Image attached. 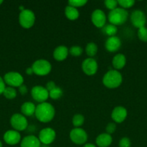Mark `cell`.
Instances as JSON below:
<instances>
[{
    "label": "cell",
    "mask_w": 147,
    "mask_h": 147,
    "mask_svg": "<svg viewBox=\"0 0 147 147\" xmlns=\"http://www.w3.org/2000/svg\"><path fill=\"white\" fill-rule=\"evenodd\" d=\"M102 31L105 35L108 36V37H112V36H115V34L118 32V28L116 26L113 25V24H105L103 27L102 28Z\"/></svg>",
    "instance_id": "obj_23"
},
{
    "label": "cell",
    "mask_w": 147,
    "mask_h": 147,
    "mask_svg": "<svg viewBox=\"0 0 147 147\" xmlns=\"http://www.w3.org/2000/svg\"><path fill=\"white\" fill-rule=\"evenodd\" d=\"M91 21L97 28H102L106 24L107 16L100 9H96L91 14Z\"/></svg>",
    "instance_id": "obj_12"
},
{
    "label": "cell",
    "mask_w": 147,
    "mask_h": 147,
    "mask_svg": "<svg viewBox=\"0 0 147 147\" xmlns=\"http://www.w3.org/2000/svg\"><path fill=\"white\" fill-rule=\"evenodd\" d=\"M118 1V6L120 7L126 9L132 7L135 4V1L134 0H119Z\"/></svg>",
    "instance_id": "obj_30"
},
{
    "label": "cell",
    "mask_w": 147,
    "mask_h": 147,
    "mask_svg": "<svg viewBox=\"0 0 147 147\" xmlns=\"http://www.w3.org/2000/svg\"><path fill=\"white\" fill-rule=\"evenodd\" d=\"M128 116L127 109L123 106H116L111 113V118L115 123H121L125 121Z\"/></svg>",
    "instance_id": "obj_14"
},
{
    "label": "cell",
    "mask_w": 147,
    "mask_h": 147,
    "mask_svg": "<svg viewBox=\"0 0 147 147\" xmlns=\"http://www.w3.org/2000/svg\"><path fill=\"white\" fill-rule=\"evenodd\" d=\"M121 40L118 36H112L108 37L105 43V47L109 53H115L118 51L121 47Z\"/></svg>",
    "instance_id": "obj_16"
},
{
    "label": "cell",
    "mask_w": 147,
    "mask_h": 147,
    "mask_svg": "<svg viewBox=\"0 0 147 147\" xmlns=\"http://www.w3.org/2000/svg\"><path fill=\"white\" fill-rule=\"evenodd\" d=\"M18 90L19 92H20V93L21 95H22V96H24V95L27 94V86H25V85L22 84V86H20V87L18 88Z\"/></svg>",
    "instance_id": "obj_36"
},
{
    "label": "cell",
    "mask_w": 147,
    "mask_h": 147,
    "mask_svg": "<svg viewBox=\"0 0 147 147\" xmlns=\"http://www.w3.org/2000/svg\"><path fill=\"white\" fill-rule=\"evenodd\" d=\"M82 69L85 75L92 76L96 74L98 70L97 62L93 57H88L83 60L82 63Z\"/></svg>",
    "instance_id": "obj_11"
},
{
    "label": "cell",
    "mask_w": 147,
    "mask_h": 147,
    "mask_svg": "<svg viewBox=\"0 0 147 147\" xmlns=\"http://www.w3.org/2000/svg\"><path fill=\"white\" fill-rule=\"evenodd\" d=\"M25 73L27 75H28V76H32V75L33 74V69H32V67H27V68H26Z\"/></svg>",
    "instance_id": "obj_38"
},
{
    "label": "cell",
    "mask_w": 147,
    "mask_h": 147,
    "mask_svg": "<svg viewBox=\"0 0 147 147\" xmlns=\"http://www.w3.org/2000/svg\"><path fill=\"white\" fill-rule=\"evenodd\" d=\"M33 73L37 76H46L50 73L52 65L50 62L45 59L35 60L31 66Z\"/></svg>",
    "instance_id": "obj_4"
},
{
    "label": "cell",
    "mask_w": 147,
    "mask_h": 147,
    "mask_svg": "<svg viewBox=\"0 0 147 147\" xmlns=\"http://www.w3.org/2000/svg\"><path fill=\"white\" fill-rule=\"evenodd\" d=\"M56 137V133L52 128H44L39 132L38 139L40 143L44 145H49L53 143Z\"/></svg>",
    "instance_id": "obj_10"
},
{
    "label": "cell",
    "mask_w": 147,
    "mask_h": 147,
    "mask_svg": "<svg viewBox=\"0 0 147 147\" xmlns=\"http://www.w3.org/2000/svg\"><path fill=\"white\" fill-rule=\"evenodd\" d=\"M69 54V49L65 45H59L54 49L53 57L56 61L61 62L66 60Z\"/></svg>",
    "instance_id": "obj_17"
},
{
    "label": "cell",
    "mask_w": 147,
    "mask_h": 147,
    "mask_svg": "<svg viewBox=\"0 0 147 147\" xmlns=\"http://www.w3.org/2000/svg\"><path fill=\"white\" fill-rule=\"evenodd\" d=\"M84 116L80 113H76L72 118V124L74 128H81V126L84 123Z\"/></svg>",
    "instance_id": "obj_25"
},
{
    "label": "cell",
    "mask_w": 147,
    "mask_h": 147,
    "mask_svg": "<svg viewBox=\"0 0 147 147\" xmlns=\"http://www.w3.org/2000/svg\"><path fill=\"white\" fill-rule=\"evenodd\" d=\"M83 147H97V146H96V145L93 144L87 143V144H84Z\"/></svg>",
    "instance_id": "obj_39"
},
{
    "label": "cell",
    "mask_w": 147,
    "mask_h": 147,
    "mask_svg": "<svg viewBox=\"0 0 147 147\" xmlns=\"http://www.w3.org/2000/svg\"><path fill=\"white\" fill-rule=\"evenodd\" d=\"M128 18V12L126 9L117 7L115 9L112 10L109 12L108 16V21L110 24L115 26L122 25Z\"/></svg>",
    "instance_id": "obj_3"
},
{
    "label": "cell",
    "mask_w": 147,
    "mask_h": 147,
    "mask_svg": "<svg viewBox=\"0 0 147 147\" xmlns=\"http://www.w3.org/2000/svg\"><path fill=\"white\" fill-rule=\"evenodd\" d=\"M56 87V83H55V82L50 80V81L48 82V83H46V86L45 88H46V90L49 92V91H50L51 90H53V88H55Z\"/></svg>",
    "instance_id": "obj_35"
},
{
    "label": "cell",
    "mask_w": 147,
    "mask_h": 147,
    "mask_svg": "<svg viewBox=\"0 0 147 147\" xmlns=\"http://www.w3.org/2000/svg\"><path fill=\"white\" fill-rule=\"evenodd\" d=\"M35 15L33 11L28 9H24L20 11L19 14V23L24 29H30L35 24Z\"/></svg>",
    "instance_id": "obj_5"
},
{
    "label": "cell",
    "mask_w": 147,
    "mask_h": 147,
    "mask_svg": "<svg viewBox=\"0 0 147 147\" xmlns=\"http://www.w3.org/2000/svg\"><path fill=\"white\" fill-rule=\"evenodd\" d=\"M5 88H6V84L5 83H4V79L0 76V95L3 94V92H4Z\"/></svg>",
    "instance_id": "obj_37"
},
{
    "label": "cell",
    "mask_w": 147,
    "mask_h": 147,
    "mask_svg": "<svg viewBox=\"0 0 147 147\" xmlns=\"http://www.w3.org/2000/svg\"><path fill=\"white\" fill-rule=\"evenodd\" d=\"M116 123L115 122H110V123H108L106 126V128H105V133L108 134L110 135H112V134H114L116 131Z\"/></svg>",
    "instance_id": "obj_33"
},
{
    "label": "cell",
    "mask_w": 147,
    "mask_h": 147,
    "mask_svg": "<svg viewBox=\"0 0 147 147\" xmlns=\"http://www.w3.org/2000/svg\"><path fill=\"white\" fill-rule=\"evenodd\" d=\"M0 147H2V143H1V141H0Z\"/></svg>",
    "instance_id": "obj_40"
},
{
    "label": "cell",
    "mask_w": 147,
    "mask_h": 147,
    "mask_svg": "<svg viewBox=\"0 0 147 147\" xmlns=\"http://www.w3.org/2000/svg\"><path fill=\"white\" fill-rule=\"evenodd\" d=\"M69 54L74 57H79L82 55L83 53V48L81 46L74 45L72 46L70 49H69Z\"/></svg>",
    "instance_id": "obj_28"
},
{
    "label": "cell",
    "mask_w": 147,
    "mask_h": 147,
    "mask_svg": "<svg viewBox=\"0 0 147 147\" xmlns=\"http://www.w3.org/2000/svg\"><path fill=\"white\" fill-rule=\"evenodd\" d=\"M4 142L7 144L10 145V146H14V145L20 143L22 140L21 134L19 131L12 129V130H8L4 133V136H3Z\"/></svg>",
    "instance_id": "obj_15"
},
{
    "label": "cell",
    "mask_w": 147,
    "mask_h": 147,
    "mask_svg": "<svg viewBox=\"0 0 147 147\" xmlns=\"http://www.w3.org/2000/svg\"><path fill=\"white\" fill-rule=\"evenodd\" d=\"M112 65L115 70L118 71L122 70L126 65V57L125 55L122 53H118L115 55L112 60Z\"/></svg>",
    "instance_id": "obj_19"
},
{
    "label": "cell",
    "mask_w": 147,
    "mask_h": 147,
    "mask_svg": "<svg viewBox=\"0 0 147 147\" xmlns=\"http://www.w3.org/2000/svg\"><path fill=\"white\" fill-rule=\"evenodd\" d=\"M137 35H138V39H139L141 41L144 42H147V27H144L138 29V32H137Z\"/></svg>",
    "instance_id": "obj_29"
},
{
    "label": "cell",
    "mask_w": 147,
    "mask_h": 147,
    "mask_svg": "<svg viewBox=\"0 0 147 147\" xmlns=\"http://www.w3.org/2000/svg\"><path fill=\"white\" fill-rule=\"evenodd\" d=\"M98 47L97 45L95 44V42H89L86 46L85 48V52L86 54L89 57H93L97 53Z\"/></svg>",
    "instance_id": "obj_24"
},
{
    "label": "cell",
    "mask_w": 147,
    "mask_h": 147,
    "mask_svg": "<svg viewBox=\"0 0 147 147\" xmlns=\"http://www.w3.org/2000/svg\"><path fill=\"white\" fill-rule=\"evenodd\" d=\"M131 22L133 25L136 28L139 29L145 27L146 23V17L144 11L141 10H134L131 14Z\"/></svg>",
    "instance_id": "obj_13"
},
{
    "label": "cell",
    "mask_w": 147,
    "mask_h": 147,
    "mask_svg": "<svg viewBox=\"0 0 147 147\" xmlns=\"http://www.w3.org/2000/svg\"><path fill=\"white\" fill-rule=\"evenodd\" d=\"M49 93V98L53 100H58L63 96V90L59 86H56L55 88L51 90Z\"/></svg>",
    "instance_id": "obj_27"
},
{
    "label": "cell",
    "mask_w": 147,
    "mask_h": 147,
    "mask_svg": "<svg viewBox=\"0 0 147 147\" xmlns=\"http://www.w3.org/2000/svg\"><path fill=\"white\" fill-rule=\"evenodd\" d=\"M104 4L105 7L110 11L118 7V1L117 0H105Z\"/></svg>",
    "instance_id": "obj_32"
},
{
    "label": "cell",
    "mask_w": 147,
    "mask_h": 147,
    "mask_svg": "<svg viewBox=\"0 0 147 147\" xmlns=\"http://www.w3.org/2000/svg\"><path fill=\"white\" fill-rule=\"evenodd\" d=\"M36 106L30 101H26L22 103V105L20 107V111H21V113L24 115L26 117H30V116L35 115V112Z\"/></svg>",
    "instance_id": "obj_21"
},
{
    "label": "cell",
    "mask_w": 147,
    "mask_h": 147,
    "mask_svg": "<svg viewBox=\"0 0 147 147\" xmlns=\"http://www.w3.org/2000/svg\"><path fill=\"white\" fill-rule=\"evenodd\" d=\"M122 83V74L118 70H110L104 75L102 83L106 88L115 89L120 87Z\"/></svg>",
    "instance_id": "obj_2"
},
{
    "label": "cell",
    "mask_w": 147,
    "mask_h": 147,
    "mask_svg": "<svg viewBox=\"0 0 147 147\" xmlns=\"http://www.w3.org/2000/svg\"><path fill=\"white\" fill-rule=\"evenodd\" d=\"M65 16L68 20L71 21L76 20L79 17V11L76 8L71 7V6H66L64 10Z\"/></svg>",
    "instance_id": "obj_22"
},
{
    "label": "cell",
    "mask_w": 147,
    "mask_h": 147,
    "mask_svg": "<svg viewBox=\"0 0 147 147\" xmlns=\"http://www.w3.org/2000/svg\"><path fill=\"white\" fill-rule=\"evenodd\" d=\"M87 3L86 0H70L68 1V4L69 6L74 7V8H79L85 6Z\"/></svg>",
    "instance_id": "obj_31"
},
{
    "label": "cell",
    "mask_w": 147,
    "mask_h": 147,
    "mask_svg": "<svg viewBox=\"0 0 147 147\" xmlns=\"http://www.w3.org/2000/svg\"><path fill=\"white\" fill-rule=\"evenodd\" d=\"M56 110L52 104L48 102L38 103L36 106L35 116L40 122L47 123L51 121L55 117Z\"/></svg>",
    "instance_id": "obj_1"
},
{
    "label": "cell",
    "mask_w": 147,
    "mask_h": 147,
    "mask_svg": "<svg viewBox=\"0 0 147 147\" xmlns=\"http://www.w3.org/2000/svg\"><path fill=\"white\" fill-rule=\"evenodd\" d=\"M10 124L17 131H23L28 127V121L26 116L22 113H14L10 118Z\"/></svg>",
    "instance_id": "obj_6"
},
{
    "label": "cell",
    "mask_w": 147,
    "mask_h": 147,
    "mask_svg": "<svg viewBox=\"0 0 147 147\" xmlns=\"http://www.w3.org/2000/svg\"><path fill=\"white\" fill-rule=\"evenodd\" d=\"M97 146L99 147H108L112 142V137L111 135L107 133H102L98 135L95 139Z\"/></svg>",
    "instance_id": "obj_20"
},
{
    "label": "cell",
    "mask_w": 147,
    "mask_h": 147,
    "mask_svg": "<svg viewBox=\"0 0 147 147\" xmlns=\"http://www.w3.org/2000/svg\"><path fill=\"white\" fill-rule=\"evenodd\" d=\"M41 143L38 137L34 135H28L24 136L20 142V147H40Z\"/></svg>",
    "instance_id": "obj_18"
},
{
    "label": "cell",
    "mask_w": 147,
    "mask_h": 147,
    "mask_svg": "<svg viewBox=\"0 0 147 147\" xmlns=\"http://www.w3.org/2000/svg\"><path fill=\"white\" fill-rule=\"evenodd\" d=\"M119 147H131V142L129 138L128 137H122L120 140L119 141L118 144Z\"/></svg>",
    "instance_id": "obj_34"
},
{
    "label": "cell",
    "mask_w": 147,
    "mask_h": 147,
    "mask_svg": "<svg viewBox=\"0 0 147 147\" xmlns=\"http://www.w3.org/2000/svg\"><path fill=\"white\" fill-rule=\"evenodd\" d=\"M2 3H3V1H2V0H0V5H1V4H2Z\"/></svg>",
    "instance_id": "obj_41"
},
{
    "label": "cell",
    "mask_w": 147,
    "mask_h": 147,
    "mask_svg": "<svg viewBox=\"0 0 147 147\" xmlns=\"http://www.w3.org/2000/svg\"><path fill=\"white\" fill-rule=\"evenodd\" d=\"M71 141L76 145H84L88 139L86 131L82 128H74L69 133Z\"/></svg>",
    "instance_id": "obj_8"
},
{
    "label": "cell",
    "mask_w": 147,
    "mask_h": 147,
    "mask_svg": "<svg viewBox=\"0 0 147 147\" xmlns=\"http://www.w3.org/2000/svg\"><path fill=\"white\" fill-rule=\"evenodd\" d=\"M30 94L35 101L38 103L46 102L49 98V93L43 86H35L30 90Z\"/></svg>",
    "instance_id": "obj_9"
},
{
    "label": "cell",
    "mask_w": 147,
    "mask_h": 147,
    "mask_svg": "<svg viewBox=\"0 0 147 147\" xmlns=\"http://www.w3.org/2000/svg\"><path fill=\"white\" fill-rule=\"evenodd\" d=\"M3 95L4 97L9 100H12V99L15 98L17 96V90L14 88L10 87V86H6L5 89H4V92H3Z\"/></svg>",
    "instance_id": "obj_26"
},
{
    "label": "cell",
    "mask_w": 147,
    "mask_h": 147,
    "mask_svg": "<svg viewBox=\"0 0 147 147\" xmlns=\"http://www.w3.org/2000/svg\"><path fill=\"white\" fill-rule=\"evenodd\" d=\"M5 84L12 88H19L24 83V78L18 72L11 71L6 73L4 76Z\"/></svg>",
    "instance_id": "obj_7"
}]
</instances>
